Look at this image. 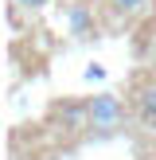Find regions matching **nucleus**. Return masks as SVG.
Masks as SVG:
<instances>
[{
	"instance_id": "f03ea898",
	"label": "nucleus",
	"mask_w": 156,
	"mask_h": 160,
	"mask_svg": "<svg viewBox=\"0 0 156 160\" xmlns=\"http://www.w3.org/2000/svg\"><path fill=\"white\" fill-rule=\"evenodd\" d=\"M125 102H129V109H133V121L144 125V129H152V125H156V70L133 74Z\"/></svg>"
},
{
	"instance_id": "7ed1b4c3",
	"label": "nucleus",
	"mask_w": 156,
	"mask_h": 160,
	"mask_svg": "<svg viewBox=\"0 0 156 160\" xmlns=\"http://www.w3.org/2000/svg\"><path fill=\"white\" fill-rule=\"evenodd\" d=\"M148 4H152V0H98L94 8H98V16L105 20V28L121 31V28H133V23L148 12Z\"/></svg>"
},
{
	"instance_id": "39448f33",
	"label": "nucleus",
	"mask_w": 156,
	"mask_h": 160,
	"mask_svg": "<svg viewBox=\"0 0 156 160\" xmlns=\"http://www.w3.org/2000/svg\"><path fill=\"white\" fill-rule=\"evenodd\" d=\"M47 4H51V0H8V8H12V16H39V12H43V8Z\"/></svg>"
},
{
	"instance_id": "20e7f679",
	"label": "nucleus",
	"mask_w": 156,
	"mask_h": 160,
	"mask_svg": "<svg viewBox=\"0 0 156 160\" xmlns=\"http://www.w3.org/2000/svg\"><path fill=\"white\" fill-rule=\"evenodd\" d=\"M66 23H70V35L74 39H90L94 23H98V8L94 4H70L66 8Z\"/></svg>"
},
{
	"instance_id": "f257e3e1",
	"label": "nucleus",
	"mask_w": 156,
	"mask_h": 160,
	"mask_svg": "<svg viewBox=\"0 0 156 160\" xmlns=\"http://www.w3.org/2000/svg\"><path fill=\"white\" fill-rule=\"evenodd\" d=\"M129 121H133V109L121 94L113 90L86 94V141H113L125 133Z\"/></svg>"
}]
</instances>
